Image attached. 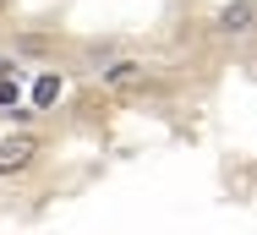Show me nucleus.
Returning <instances> with one entry per match:
<instances>
[{"label": "nucleus", "instance_id": "obj_6", "mask_svg": "<svg viewBox=\"0 0 257 235\" xmlns=\"http://www.w3.org/2000/svg\"><path fill=\"white\" fill-rule=\"evenodd\" d=\"M0 11H6V0H0Z\"/></svg>", "mask_w": 257, "mask_h": 235}, {"label": "nucleus", "instance_id": "obj_3", "mask_svg": "<svg viewBox=\"0 0 257 235\" xmlns=\"http://www.w3.org/2000/svg\"><path fill=\"white\" fill-rule=\"evenodd\" d=\"M99 82H104V88H115V93H120V88H143V82H148V66L132 60V55H126V60H109V66L99 71Z\"/></svg>", "mask_w": 257, "mask_h": 235}, {"label": "nucleus", "instance_id": "obj_1", "mask_svg": "<svg viewBox=\"0 0 257 235\" xmlns=\"http://www.w3.org/2000/svg\"><path fill=\"white\" fill-rule=\"evenodd\" d=\"M252 28H257V0H224L213 11V33H224V39H246Z\"/></svg>", "mask_w": 257, "mask_h": 235}, {"label": "nucleus", "instance_id": "obj_5", "mask_svg": "<svg viewBox=\"0 0 257 235\" xmlns=\"http://www.w3.org/2000/svg\"><path fill=\"white\" fill-rule=\"evenodd\" d=\"M11 71H17V66H11ZM0 104H17V77H6V71H0Z\"/></svg>", "mask_w": 257, "mask_h": 235}, {"label": "nucleus", "instance_id": "obj_4", "mask_svg": "<svg viewBox=\"0 0 257 235\" xmlns=\"http://www.w3.org/2000/svg\"><path fill=\"white\" fill-rule=\"evenodd\" d=\"M60 88H66V82H60V77H55V71H44V77H39V82H33V104H39V109H50L55 98H60Z\"/></svg>", "mask_w": 257, "mask_h": 235}, {"label": "nucleus", "instance_id": "obj_2", "mask_svg": "<svg viewBox=\"0 0 257 235\" xmlns=\"http://www.w3.org/2000/svg\"><path fill=\"white\" fill-rule=\"evenodd\" d=\"M44 153V142L33 137V132H17V137H6L0 142V175H22L33 159Z\"/></svg>", "mask_w": 257, "mask_h": 235}]
</instances>
